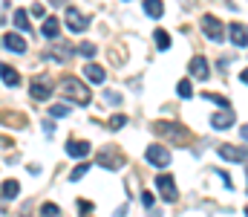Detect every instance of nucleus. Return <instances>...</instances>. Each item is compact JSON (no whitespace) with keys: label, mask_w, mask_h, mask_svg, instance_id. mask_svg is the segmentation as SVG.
I'll return each mask as SVG.
<instances>
[{"label":"nucleus","mask_w":248,"mask_h":217,"mask_svg":"<svg viewBox=\"0 0 248 217\" xmlns=\"http://www.w3.org/2000/svg\"><path fill=\"white\" fill-rule=\"evenodd\" d=\"M58 90H61L66 99H72L75 104H81V107H87V104L93 101L90 87H87L81 78H75V75H63L61 81H58Z\"/></svg>","instance_id":"f257e3e1"},{"label":"nucleus","mask_w":248,"mask_h":217,"mask_svg":"<svg viewBox=\"0 0 248 217\" xmlns=\"http://www.w3.org/2000/svg\"><path fill=\"white\" fill-rule=\"evenodd\" d=\"M52 90H55V84H52V78H49V75H35V78H32L29 93H32V99H35V101H46V99L52 96Z\"/></svg>","instance_id":"f03ea898"},{"label":"nucleus","mask_w":248,"mask_h":217,"mask_svg":"<svg viewBox=\"0 0 248 217\" xmlns=\"http://www.w3.org/2000/svg\"><path fill=\"white\" fill-rule=\"evenodd\" d=\"M153 131H156L159 136H173V139H179V142H187V139H190V134H187L179 122H173V125H170V122H156Z\"/></svg>","instance_id":"7ed1b4c3"},{"label":"nucleus","mask_w":248,"mask_h":217,"mask_svg":"<svg viewBox=\"0 0 248 217\" xmlns=\"http://www.w3.org/2000/svg\"><path fill=\"white\" fill-rule=\"evenodd\" d=\"M144 156H147V162L156 165V168H168V165H170V150H168L165 145H150V148L144 150Z\"/></svg>","instance_id":"20e7f679"},{"label":"nucleus","mask_w":248,"mask_h":217,"mask_svg":"<svg viewBox=\"0 0 248 217\" xmlns=\"http://www.w3.org/2000/svg\"><path fill=\"white\" fill-rule=\"evenodd\" d=\"M199 26H202V32H205V38H211V41H222V35H225V32H222L225 26H222L214 15H202Z\"/></svg>","instance_id":"39448f33"},{"label":"nucleus","mask_w":248,"mask_h":217,"mask_svg":"<svg viewBox=\"0 0 248 217\" xmlns=\"http://www.w3.org/2000/svg\"><path fill=\"white\" fill-rule=\"evenodd\" d=\"M63 20H66V26H69L72 32H84V29L90 26V17H87V15H81L75 6H66V15H63Z\"/></svg>","instance_id":"423d86ee"},{"label":"nucleus","mask_w":248,"mask_h":217,"mask_svg":"<svg viewBox=\"0 0 248 217\" xmlns=\"http://www.w3.org/2000/svg\"><path fill=\"white\" fill-rule=\"evenodd\" d=\"M156 191L162 194V200L173 203V200H176V183H173V177H170V174H159V177H156Z\"/></svg>","instance_id":"0eeeda50"},{"label":"nucleus","mask_w":248,"mask_h":217,"mask_svg":"<svg viewBox=\"0 0 248 217\" xmlns=\"http://www.w3.org/2000/svg\"><path fill=\"white\" fill-rule=\"evenodd\" d=\"M217 150L228 162H248V148H243V145H219Z\"/></svg>","instance_id":"6e6552de"},{"label":"nucleus","mask_w":248,"mask_h":217,"mask_svg":"<svg viewBox=\"0 0 248 217\" xmlns=\"http://www.w3.org/2000/svg\"><path fill=\"white\" fill-rule=\"evenodd\" d=\"M231 125H234L231 107H222V113H214V116H211V128H217V131H228Z\"/></svg>","instance_id":"1a4fd4ad"},{"label":"nucleus","mask_w":248,"mask_h":217,"mask_svg":"<svg viewBox=\"0 0 248 217\" xmlns=\"http://www.w3.org/2000/svg\"><path fill=\"white\" fill-rule=\"evenodd\" d=\"M190 75H193L196 81H205V78H211V70H208V61H205L202 55L190 58Z\"/></svg>","instance_id":"9d476101"},{"label":"nucleus","mask_w":248,"mask_h":217,"mask_svg":"<svg viewBox=\"0 0 248 217\" xmlns=\"http://www.w3.org/2000/svg\"><path fill=\"white\" fill-rule=\"evenodd\" d=\"M3 47H6L9 52H26V41H23L20 35H15V32H6V35H3Z\"/></svg>","instance_id":"9b49d317"},{"label":"nucleus","mask_w":248,"mask_h":217,"mask_svg":"<svg viewBox=\"0 0 248 217\" xmlns=\"http://www.w3.org/2000/svg\"><path fill=\"white\" fill-rule=\"evenodd\" d=\"M66 153L75 156V159H84V156L90 153V142H84V139H81V142H78V139H69V142H66Z\"/></svg>","instance_id":"f8f14e48"},{"label":"nucleus","mask_w":248,"mask_h":217,"mask_svg":"<svg viewBox=\"0 0 248 217\" xmlns=\"http://www.w3.org/2000/svg\"><path fill=\"white\" fill-rule=\"evenodd\" d=\"M231 32V41H234V47H248V29L243 26V23H234V26H228Z\"/></svg>","instance_id":"ddd939ff"},{"label":"nucleus","mask_w":248,"mask_h":217,"mask_svg":"<svg viewBox=\"0 0 248 217\" xmlns=\"http://www.w3.org/2000/svg\"><path fill=\"white\" fill-rule=\"evenodd\" d=\"M84 75H87L90 84H104V67H98V64H87Z\"/></svg>","instance_id":"4468645a"},{"label":"nucleus","mask_w":248,"mask_h":217,"mask_svg":"<svg viewBox=\"0 0 248 217\" xmlns=\"http://www.w3.org/2000/svg\"><path fill=\"white\" fill-rule=\"evenodd\" d=\"M41 32H44V38H58V32H61V23H58V17H44V26H41Z\"/></svg>","instance_id":"2eb2a0df"},{"label":"nucleus","mask_w":248,"mask_h":217,"mask_svg":"<svg viewBox=\"0 0 248 217\" xmlns=\"http://www.w3.org/2000/svg\"><path fill=\"white\" fill-rule=\"evenodd\" d=\"M98 162H101V165H107L110 171H119V168H122V162H119V156H113L110 150H101V153H98Z\"/></svg>","instance_id":"dca6fc26"},{"label":"nucleus","mask_w":248,"mask_h":217,"mask_svg":"<svg viewBox=\"0 0 248 217\" xmlns=\"http://www.w3.org/2000/svg\"><path fill=\"white\" fill-rule=\"evenodd\" d=\"M3 84H6V87H17V84H20L17 70H12L9 64H3Z\"/></svg>","instance_id":"f3484780"},{"label":"nucleus","mask_w":248,"mask_h":217,"mask_svg":"<svg viewBox=\"0 0 248 217\" xmlns=\"http://www.w3.org/2000/svg\"><path fill=\"white\" fill-rule=\"evenodd\" d=\"M17 191H20V183H17V180H6V183H3V200H15Z\"/></svg>","instance_id":"a211bd4d"},{"label":"nucleus","mask_w":248,"mask_h":217,"mask_svg":"<svg viewBox=\"0 0 248 217\" xmlns=\"http://www.w3.org/2000/svg\"><path fill=\"white\" fill-rule=\"evenodd\" d=\"M144 12L150 17H162L165 15V6H162V0H144Z\"/></svg>","instance_id":"6ab92c4d"},{"label":"nucleus","mask_w":248,"mask_h":217,"mask_svg":"<svg viewBox=\"0 0 248 217\" xmlns=\"http://www.w3.org/2000/svg\"><path fill=\"white\" fill-rule=\"evenodd\" d=\"M12 20H15V26H17V29H32V26H29V15H26L23 9H17Z\"/></svg>","instance_id":"aec40b11"},{"label":"nucleus","mask_w":248,"mask_h":217,"mask_svg":"<svg viewBox=\"0 0 248 217\" xmlns=\"http://www.w3.org/2000/svg\"><path fill=\"white\" fill-rule=\"evenodd\" d=\"M153 38H156V47H159V50H168V47H170V35H168L165 29H156Z\"/></svg>","instance_id":"412c9836"},{"label":"nucleus","mask_w":248,"mask_h":217,"mask_svg":"<svg viewBox=\"0 0 248 217\" xmlns=\"http://www.w3.org/2000/svg\"><path fill=\"white\" fill-rule=\"evenodd\" d=\"M75 52H78V55H84V58H93V55H95V44L84 41V44H78V47H75Z\"/></svg>","instance_id":"4be33fe9"},{"label":"nucleus","mask_w":248,"mask_h":217,"mask_svg":"<svg viewBox=\"0 0 248 217\" xmlns=\"http://www.w3.org/2000/svg\"><path fill=\"white\" fill-rule=\"evenodd\" d=\"M199 99H205V101H214V104H219V107H228V99H225V96H219V93H202Z\"/></svg>","instance_id":"5701e85b"},{"label":"nucleus","mask_w":248,"mask_h":217,"mask_svg":"<svg viewBox=\"0 0 248 217\" xmlns=\"http://www.w3.org/2000/svg\"><path fill=\"white\" fill-rule=\"evenodd\" d=\"M124 125H127V116H122V113L110 116V122H107V128H110V131H122Z\"/></svg>","instance_id":"b1692460"},{"label":"nucleus","mask_w":248,"mask_h":217,"mask_svg":"<svg viewBox=\"0 0 248 217\" xmlns=\"http://www.w3.org/2000/svg\"><path fill=\"white\" fill-rule=\"evenodd\" d=\"M176 93H179L182 99H190V96H193V87H190V81H187V78H182V81L176 84Z\"/></svg>","instance_id":"393cba45"},{"label":"nucleus","mask_w":248,"mask_h":217,"mask_svg":"<svg viewBox=\"0 0 248 217\" xmlns=\"http://www.w3.org/2000/svg\"><path fill=\"white\" fill-rule=\"evenodd\" d=\"M41 215L44 217H58L61 215V206H55V203H44V206H41Z\"/></svg>","instance_id":"a878e982"},{"label":"nucleus","mask_w":248,"mask_h":217,"mask_svg":"<svg viewBox=\"0 0 248 217\" xmlns=\"http://www.w3.org/2000/svg\"><path fill=\"white\" fill-rule=\"evenodd\" d=\"M66 113H69V104H52V107H49V116H52V119H61Z\"/></svg>","instance_id":"bb28decb"},{"label":"nucleus","mask_w":248,"mask_h":217,"mask_svg":"<svg viewBox=\"0 0 248 217\" xmlns=\"http://www.w3.org/2000/svg\"><path fill=\"white\" fill-rule=\"evenodd\" d=\"M87 171H90V165H87V162H81V165H78V168H75V171L69 174V180H72V183H78V180H81V177H84Z\"/></svg>","instance_id":"cd10ccee"},{"label":"nucleus","mask_w":248,"mask_h":217,"mask_svg":"<svg viewBox=\"0 0 248 217\" xmlns=\"http://www.w3.org/2000/svg\"><path fill=\"white\" fill-rule=\"evenodd\" d=\"M141 206H144V209H153V206H156V197H153L150 191H144V194H141Z\"/></svg>","instance_id":"c85d7f7f"},{"label":"nucleus","mask_w":248,"mask_h":217,"mask_svg":"<svg viewBox=\"0 0 248 217\" xmlns=\"http://www.w3.org/2000/svg\"><path fill=\"white\" fill-rule=\"evenodd\" d=\"M29 15H32V17H44V15H46V9H44L41 3H35V6H29Z\"/></svg>","instance_id":"c756f323"},{"label":"nucleus","mask_w":248,"mask_h":217,"mask_svg":"<svg viewBox=\"0 0 248 217\" xmlns=\"http://www.w3.org/2000/svg\"><path fill=\"white\" fill-rule=\"evenodd\" d=\"M104 99H107L110 104H122V96H119V93H113V90H107V93H104Z\"/></svg>","instance_id":"7c9ffc66"},{"label":"nucleus","mask_w":248,"mask_h":217,"mask_svg":"<svg viewBox=\"0 0 248 217\" xmlns=\"http://www.w3.org/2000/svg\"><path fill=\"white\" fill-rule=\"evenodd\" d=\"M78 212H93V203L90 200H78Z\"/></svg>","instance_id":"2f4dec72"},{"label":"nucleus","mask_w":248,"mask_h":217,"mask_svg":"<svg viewBox=\"0 0 248 217\" xmlns=\"http://www.w3.org/2000/svg\"><path fill=\"white\" fill-rule=\"evenodd\" d=\"M240 134H243V139L248 142V125H243V131H240Z\"/></svg>","instance_id":"473e14b6"},{"label":"nucleus","mask_w":248,"mask_h":217,"mask_svg":"<svg viewBox=\"0 0 248 217\" xmlns=\"http://www.w3.org/2000/svg\"><path fill=\"white\" fill-rule=\"evenodd\" d=\"M240 78H243V84H248V70H243V75H240Z\"/></svg>","instance_id":"72a5a7b5"},{"label":"nucleus","mask_w":248,"mask_h":217,"mask_svg":"<svg viewBox=\"0 0 248 217\" xmlns=\"http://www.w3.org/2000/svg\"><path fill=\"white\" fill-rule=\"evenodd\" d=\"M52 3H63V0H52Z\"/></svg>","instance_id":"f704fd0d"},{"label":"nucleus","mask_w":248,"mask_h":217,"mask_svg":"<svg viewBox=\"0 0 248 217\" xmlns=\"http://www.w3.org/2000/svg\"><path fill=\"white\" fill-rule=\"evenodd\" d=\"M246 215H248V209H246Z\"/></svg>","instance_id":"c9c22d12"}]
</instances>
